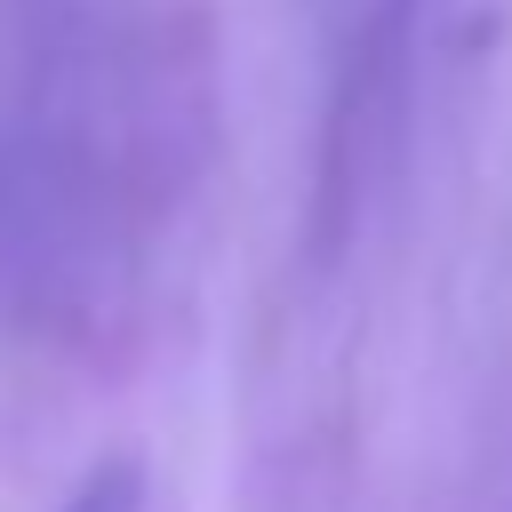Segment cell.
Returning a JSON list of instances; mask_svg holds the SVG:
<instances>
[{
  "mask_svg": "<svg viewBox=\"0 0 512 512\" xmlns=\"http://www.w3.org/2000/svg\"><path fill=\"white\" fill-rule=\"evenodd\" d=\"M64 512H144V472H136V456H104V464L64 496Z\"/></svg>",
  "mask_w": 512,
  "mask_h": 512,
  "instance_id": "6da1fadb",
  "label": "cell"
}]
</instances>
